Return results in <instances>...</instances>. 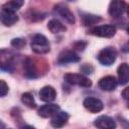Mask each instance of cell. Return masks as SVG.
Masks as SVG:
<instances>
[{
	"label": "cell",
	"instance_id": "3",
	"mask_svg": "<svg viewBox=\"0 0 129 129\" xmlns=\"http://www.w3.org/2000/svg\"><path fill=\"white\" fill-rule=\"evenodd\" d=\"M64 81L71 85H76L84 88H89L92 86V82L86 76L81 74H67L63 77Z\"/></svg>",
	"mask_w": 129,
	"mask_h": 129
},
{
	"label": "cell",
	"instance_id": "20",
	"mask_svg": "<svg viewBox=\"0 0 129 129\" xmlns=\"http://www.w3.org/2000/svg\"><path fill=\"white\" fill-rule=\"evenodd\" d=\"M82 20H83V24L88 26V25H92V24L99 22L101 20V17L98 15H94V14H84Z\"/></svg>",
	"mask_w": 129,
	"mask_h": 129
},
{
	"label": "cell",
	"instance_id": "8",
	"mask_svg": "<svg viewBox=\"0 0 129 129\" xmlns=\"http://www.w3.org/2000/svg\"><path fill=\"white\" fill-rule=\"evenodd\" d=\"M80 60V56L73 50H63L59 53L57 58V63L60 66L71 63V62H78Z\"/></svg>",
	"mask_w": 129,
	"mask_h": 129
},
{
	"label": "cell",
	"instance_id": "4",
	"mask_svg": "<svg viewBox=\"0 0 129 129\" xmlns=\"http://www.w3.org/2000/svg\"><path fill=\"white\" fill-rule=\"evenodd\" d=\"M53 13L56 14L57 16H59L60 18H62L64 21H67L70 24H74L75 23V16H74L73 12L64 4L59 3V4L55 5L54 8H53Z\"/></svg>",
	"mask_w": 129,
	"mask_h": 129
},
{
	"label": "cell",
	"instance_id": "26",
	"mask_svg": "<svg viewBox=\"0 0 129 129\" xmlns=\"http://www.w3.org/2000/svg\"><path fill=\"white\" fill-rule=\"evenodd\" d=\"M69 1H74V0H69Z\"/></svg>",
	"mask_w": 129,
	"mask_h": 129
},
{
	"label": "cell",
	"instance_id": "12",
	"mask_svg": "<svg viewBox=\"0 0 129 129\" xmlns=\"http://www.w3.org/2000/svg\"><path fill=\"white\" fill-rule=\"evenodd\" d=\"M39 99L43 102H52L56 97V92L51 86H44L39 91Z\"/></svg>",
	"mask_w": 129,
	"mask_h": 129
},
{
	"label": "cell",
	"instance_id": "23",
	"mask_svg": "<svg viewBox=\"0 0 129 129\" xmlns=\"http://www.w3.org/2000/svg\"><path fill=\"white\" fill-rule=\"evenodd\" d=\"M81 71L85 74H92L93 71H94V68L91 66V64H88V63H85L82 68H81Z\"/></svg>",
	"mask_w": 129,
	"mask_h": 129
},
{
	"label": "cell",
	"instance_id": "14",
	"mask_svg": "<svg viewBox=\"0 0 129 129\" xmlns=\"http://www.w3.org/2000/svg\"><path fill=\"white\" fill-rule=\"evenodd\" d=\"M69 114L67 112H57L56 114H54L52 116V119L50 121V124L52 127L54 128H60L63 125H66V123L69 120Z\"/></svg>",
	"mask_w": 129,
	"mask_h": 129
},
{
	"label": "cell",
	"instance_id": "2",
	"mask_svg": "<svg viewBox=\"0 0 129 129\" xmlns=\"http://www.w3.org/2000/svg\"><path fill=\"white\" fill-rule=\"evenodd\" d=\"M117 57V52L115 50L114 47L108 46L103 48L102 50H100V52L98 53V60L101 64L103 66H111L115 62Z\"/></svg>",
	"mask_w": 129,
	"mask_h": 129
},
{
	"label": "cell",
	"instance_id": "1",
	"mask_svg": "<svg viewBox=\"0 0 129 129\" xmlns=\"http://www.w3.org/2000/svg\"><path fill=\"white\" fill-rule=\"evenodd\" d=\"M31 49L38 54H44L47 53L49 51V42L47 40V38L43 35V34H35L32 39H31V43H30Z\"/></svg>",
	"mask_w": 129,
	"mask_h": 129
},
{
	"label": "cell",
	"instance_id": "10",
	"mask_svg": "<svg viewBox=\"0 0 129 129\" xmlns=\"http://www.w3.org/2000/svg\"><path fill=\"white\" fill-rule=\"evenodd\" d=\"M117 85H118V82H117L116 78L113 77V76L104 77V78H102L99 81L100 89L105 91V92H112V91H114L116 89Z\"/></svg>",
	"mask_w": 129,
	"mask_h": 129
},
{
	"label": "cell",
	"instance_id": "9",
	"mask_svg": "<svg viewBox=\"0 0 129 129\" xmlns=\"http://www.w3.org/2000/svg\"><path fill=\"white\" fill-rule=\"evenodd\" d=\"M0 21L5 26H12L18 21V16L15 12L3 9L0 11Z\"/></svg>",
	"mask_w": 129,
	"mask_h": 129
},
{
	"label": "cell",
	"instance_id": "15",
	"mask_svg": "<svg viewBox=\"0 0 129 129\" xmlns=\"http://www.w3.org/2000/svg\"><path fill=\"white\" fill-rule=\"evenodd\" d=\"M23 72H24V76L28 79H34L36 77V68L32 59L30 58L25 59L23 64Z\"/></svg>",
	"mask_w": 129,
	"mask_h": 129
},
{
	"label": "cell",
	"instance_id": "11",
	"mask_svg": "<svg viewBox=\"0 0 129 129\" xmlns=\"http://www.w3.org/2000/svg\"><path fill=\"white\" fill-rule=\"evenodd\" d=\"M94 125L101 129H113L116 127V123L113 120V118L106 116V115H102L98 117L94 121Z\"/></svg>",
	"mask_w": 129,
	"mask_h": 129
},
{
	"label": "cell",
	"instance_id": "19",
	"mask_svg": "<svg viewBox=\"0 0 129 129\" xmlns=\"http://www.w3.org/2000/svg\"><path fill=\"white\" fill-rule=\"evenodd\" d=\"M21 102H22L25 106H27L28 108L34 109V108L36 107V103H35V101H34L33 96H32L30 93H28V92L22 94V96H21Z\"/></svg>",
	"mask_w": 129,
	"mask_h": 129
},
{
	"label": "cell",
	"instance_id": "13",
	"mask_svg": "<svg viewBox=\"0 0 129 129\" xmlns=\"http://www.w3.org/2000/svg\"><path fill=\"white\" fill-rule=\"evenodd\" d=\"M58 111H59V107L56 104H46L38 109V115L42 118H48V117H52Z\"/></svg>",
	"mask_w": 129,
	"mask_h": 129
},
{
	"label": "cell",
	"instance_id": "22",
	"mask_svg": "<svg viewBox=\"0 0 129 129\" xmlns=\"http://www.w3.org/2000/svg\"><path fill=\"white\" fill-rule=\"evenodd\" d=\"M8 91H9V88H8V85L6 84V82L3 80H0V97L6 96Z\"/></svg>",
	"mask_w": 129,
	"mask_h": 129
},
{
	"label": "cell",
	"instance_id": "7",
	"mask_svg": "<svg viewBox=\"0 0 129 129\" xmlns=\"http://www.w3.org/2000/svg\"><path fill=\"white\" fill-rule=\"evenodd\" d=\"M84 107L90 111L91 113H98L100 111L103 110L104 108V105L102 103V101H100L99 99L97 98H94V97H89V98H86L84 100V103H83Z\"/></svg>",
	"mask_w": 129,
	"mask_h": 129
},
{
	"label": "cell",
	"instance_id": "17",
	"mask_svg": "<svg viewBox=\"0 0 129 129\" xmlns=\"http://www.w3.org/2000/svg\"><path fill=\"white\" fill-rule=\"evenodd\" d=\"M47 28L51 33H59V32H64L67 30V27L61 22H59L57 19L49 20L47 24Z\"/></svg>",
	"mask_w": 129,
	"mask_h": 129
},
{
	"label": "cell",
	"instance_id": "24",
	"mask_svg": "<svg viewBox=\"0 0 129 129\" xmlns=\"http://www.w3.org/2000/svg\"><path fill=\"white\" fill-rule=\"evenodd\" d=\"M87 45V42L83 41V40H80V41H77L75 44H74V47L78 50H84V48L86 47Z\"/></svg>",
	"mask_w": 129,
	"mask_h": 129
},
{
	"label": "cell",
	"instance_id": "18",
	"mask_svg": "<svg viewBox=\"0 0 129 129\" xmlns=\"http://www.w3.org/2000/svg\"><path fill=\"white\" fill-rule=\"evenodd\" d=\"M23 4H24V0H10L3 5V9L15 12L18 9H20Z\"/></svg>",
	"mask_w": 129,
	"mask_h": 129
},
{
	"label": "cell",
	"instance_id": "16",
	"mask_svg": "<svg viewBox=\"0 0 129 129\" xmlns=\"http://www.w3.org/2000/svg\"><path fill=\"white\" fill-rule=\"evenodd\" d=\"M118 81L120 85H126L129 81V67L126 62L120 64L118 68Z\"/></svg>",
	"mask_w": 129,
	"mask_h": 129
},
{
	"label": "cell",
	"instance_id": "25",
	"mask_svg": "<svg viewBox=\"0 0 129 129\" xmlns=\"http://www.w3.org/2000/svg\"><path fill=\"white\" fill-rule=\"evenodd\" d=\"M122 97L125 100H128L129 99V88H125L124 89V91L122 92Z\"/></svg>",
	"mask_w": 129,
	"mask_h": 129
},
{
	"label": "cell",
	"instance_id": "5",
	"mask_svg": "<svg viewBox=\"0 0 129 129\" xmlns=\"http://www.w3.org/2000/svg\"><path fill=\"white\" fill-rule=\"evenodd\" d=\"M126 8H127V4L123 0H112L109 5L108 12L110 16H112L113 18H117L122 16Z\"/></svg>",
	"mask_w": 129,
	"mask_h": 129
},
{
	"label": "cell",
	"instance_id": "21",
	"mask_svg": "<svg viewBox=\"0 0 129 129\" xmlns=\"http://www.w3.org/2000/svg\"><path fill=\"white\" fill-rule=\"evenodd\" d=\"M11 45L15 48H22L23 46H25V40L22 39V38H13L11 40Z\"/></svg>",
	"mask_w": 129,
	"mask_h": 129
},
{
	"label": "cell",
	"instance_id": "6",
	"mask_svg": "<svg viewBox=\"0 0 129 129\" xmlns=\"http://www.w3.org/2000/svg\"><path fill=\"white\" fill-rule=\"evenodd\" d=\"M90 32L99 37H112L116 33V28L113 25L107 24V25H101V26L94 27L90 30Z\"/></svg>",
	"mask_w": 129,
	"mask_h": 129
}]
</instances>
